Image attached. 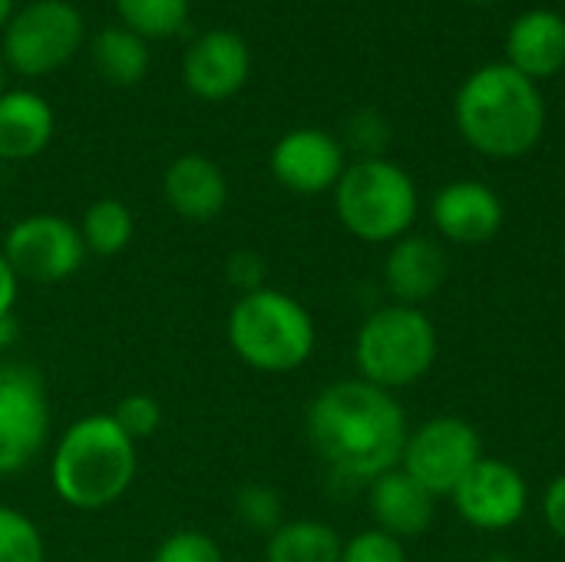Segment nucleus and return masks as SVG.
I'll return each instance as SVG.
<instances>
[{"instance_id": "f8f14e48", "label": "nucleus", "mask_w": 565, "mask_h": 562, "mask_svg": "<svg viewBox=\"0 0 565 562\" xmlns=\"http://www.w3.org/2000/svg\"><path fill=\"white\" fill-rule=\"evenodd\" d=\"M344 169V146L324 129H291L271 149V176L295 195L334 192Z\"/></svg>"}, {"instance_id": "c85d7f7f", "label": "nucleus", "mask_w": 565, "mask_h": 562, "mask_svg": "<svg viewBox=\"0 0 565 562\" xmlns=\"http://www.w3.org/2000/svg\"><path fill=\"white\" fill-rule=\"evenodd\" d=\"M225 282L238 298L268 288V262L252 248H235L225 258Z\"/></svg>"}, {"instance_id": "b1692460", "label": "nucleus", "mask_w": 565, "mask_h": 562, "mask_svg": "<svg viewBox=\"0 0 565 562\" xmlns=\"http://www.w3.org/2000/svg\"><path fill=\"white\" fill-rule=\"evenodd\" d=\"M0 562H46L40 527L10 503H0Z\"/></svg>"}, {"instance_id": "1a4fd4ad", "label": "nucleus", "mask_w": 565, "mask_h": 562, "mask_svg": "<svg viewBox=\"0 0 565 562\" xmlns=\"http://www.w3.org/2000/svg\"><path fill=\"white\" fill-rule=\"evenodd\" d=\"M483 460V441L463 417H430L407 434L401 470L434 497H454L463 477Z\"/></svg>"}, {"instance_id": "2f4dec72", "label": "nucleus", "mask_w": 565, "mask_h": 562, "mask_svg": "<svg viewBox=\"0 0 565 562\" xmlns=\"http://www.w3.org/2000/svg\"><path fill=\"white\" fill-rule=\"evenodd\" d=\"M10 13H13V0H0V26H7Z\"/></svg>"}, {"instance_id": "9d476101", "label": "nucleus", "mask_w": 565, "mask_h": 562, "mask_svg": "<svg viewBox=\"0 0 565 562\" xmlns=\"http://www.w3.org/2000/svg\"><path fill=\"white\" fill-rule=\"evenodd\" d=\"M0 248L17 278L33 285H60L73 278L86 262L79 225L53 212H33L13 222Z\"/></svg>"}, {"instance_id": "393cba45", "label": "nucleus", "mask_w": 565, "mask_h": 562, "mask_svg": "<svg viewBox=\"0 0 565 562\" xmlns=\"http://www.w3.org/2000/svg\"><path fill=\"white\" fill-rule=\"evenodd\" d=\"M232 510H235V520L245 530L262 533L265 540L285 523V503L278 497V490H271L268 484H245V487H238Z\"/></svg>"}, {"instance_id": "72a5a7b5", "label": "nucleus", "mask_w": 565, "mask_h": 562, "mask_svg": "<svg viewBox=\"0 0 565 562\" xmlns=\"http://www.w3.org/2000/svg\"><path fill=\"white\" fill-rule=\"evenodd\" d=\"M3 83H7V76H3V60H0V96H3Z\"/></svg>"}, {"instance_id": "39448f33", "label": "nucleus", "mask_w": 565, "mask_h": 562, "mask_svg": "<svg viewBox=\"0 0 565 562\" xmlns=\"http://www.w3.org/2000/svg\"><path fill=\"white\" fill-rule=\"evenodd\" d=\"M437 361V328L427 318L424 308L407 305H384L371 311L354 338V364L358 378L397 391L417 384L424 374H430Z\"/></svg>"}, {"instance_id": "f03ea898", "label": "nucleus", "mask_w": 565, "mask_h": 562, "mask_svg": "<svg viewBox=\"0 0 565 562\" xmlns=\"http://www.w3.org/2000/svg\"><path fill=\"white\" fill-rule=\"evenodd\" d=\"M454 119L477 152L490 159H516L540 142L546 103L530 76L510 63H490L460 86Z\"/></svg>"}, {"instance_id": "423d86ee", "label": "nucleus", "mask_w": 565, "mask_h": 562, "mask_svg": "<svg viewBox=\"0 0 565 562\" xmlns=\"http://www.w3.org/2000/svg\"><path fill=\"white\" fill-rule=\"evenodd\" d=\"M334 209L354 238L371 245L397 242L417 219V185L391 159H358L334 185Z\"/></svg>"}, {"instance_id": "a878e982", "label": "nucleus", "mask_w": 565, "mask_h": 562, "mask_svg": "<svg viewBox=\"0 0 565 562\" xmlns=\"http://www.w3.org/2000/svg\"><path fill=\"white\" fill-rule=\"evenodd\" d=\"M149 562H225V553L202 530H172Z\"/></svg>"}, {"instance_id": "4468645a", "label": "nucleus", "mask_w": 565, "mask_h": 562, "mask_svg": "<svg viewBox=\"0 0 565 562\" xmlns=\"http://www.w3.org/2000/svg\"><path fill=\"white\" fill-rule=\"evenodd\" d=\"M434 225L447 242L457 245H487L503 229V202L500 195L477 179H457L444 185L430 205Z\"/></svg>"}, {"instance_id": "f704fd0d", "label": "nucleus", "mask_w": 565, "mask_h": 562, "mask_svg": "<svg viewBox=\"0 0 565 562\" xmlns=\"http://www.w3.org/2000/svg\"><path fill=\"white\" fill-rule=\"evenodd\" d=\"M477 3H490V0H477Z\"/></svg>"}, {"instance_id": "9b49d317", "label": "nucleus", "mask_w": 565, "mask_h": 562, "mask_svg": "<svg viewBox=\"0 0 565 562\" xmlns=\"http://www.w3.org/2000/svg\"><path fill=\"white\" fill-rule=\"evenodd\" d=\"M454 507L473 530H510L526 517L530 487L513 464L483 457L454 490Z\"/></svg>"}, {"instance_id": "6e6552de", "label": "nucleus", "mask_w": 565, "mask_h": 562, "mask_svg": "<svg viewBox=\"0 0 565 562\" xmlns=\"http://www.w3.org/2000/svg\"><path fill=\"white\" fill-rule=\"evenodd\" d=\"M50 444V401L43 378L26 364H0V477L36 464Z\"/></svg>"}, {"instance_id": "2eb2a0df", "label": "nucleus", "mask_w": 565, "mask_h": 562, "mask_svg": "<svg viewBox=\"0 0 565 562\" xmlns=\"http://www.w3.org/2000/svg\"><path fill=\"white\" fill-rule=\"evenodd\" d=\"M367 510L374 517V530L404 543L430 530L437 497L427 487H420L407 470L394 467L367 484Z\"/></svg>"}, {"instance_id": "20e7f679", "label": "nucleus", "mask_w": 565, "mask_h": 562, "mask_svg": "<svg viewBox=\"0 0 565 562\" xmlns=\"http://www.w3.org/2000/svg\"><path fill=\"white\" fill-rule=\"evenodd\" d=\"M232 354L262 374H291L315 354L318 328L311 311L278 288H258L235 298L225 318Z\"/></svg>"}, {"instance_id": "412c9836", "label": "nucleus", "mask_w": 565, "mask_h": 562, "mask_svg": "<svg viewBox=\"0 0 565 562\" xmlns=\"http://www.w3.org/2000/svg\"><path fill=\"white\" fill-rule=\"evenodd\" d=\"M93 66L113 86H136L149 70V46L139 33L126 26H109L89 43Z\"/></svg>"}, {"instance_id": "6ab92c4d", "label": "nucleus", "mask_w": 565, "mask_h": 562, "mask_svg": "<svg viewBox=\"0 0 565 562\" xmlns=\"http://www.w3.org/2000/svg\"><path fill=\"white\" fill-rule=\"evenodd\" d=\"M56 129L53 106L30 93L13 89L0 96V162H26L40 156Z\"/></svg>"}, {"instance_id": "c756f323", "label": "nucleus", "mask_w": 565, "mask_h": 562, "mask_svg": "<svg viewBox=\"0 0 565 562\" xmlns=\"http://www.w3.org/2000/svg\"><path fill=\"white\" fill-rule=\"evenodd\" d=\"M543 517L550 523V530L565 543V474H559L550 490H546V500H543Z\"/></svg>"}, {"instance_id": "aec40b11", "label": "nucleus", "mask_w": 565, "mask_h": 562, "mask_svg": "<svg viewBox=\"0 0 565 562\" xmlns=\"http://www.w3.org/2000/svg\"><path fill=\"white\" fill-rule=\"evenodd\" d=\"M344 540L321 520H285L265 540V562H341Z\"/></svg>"}, {"instance_id": "5701e85b", "label": "nucleus", "mask_w": 565, "mask_h": 562, "mask_svg": "<svg viewBox=\"0 0 565 562\" xmlns=\"http://www.w3.org/2000/svg\"><path fill=\"white\" fill-rule=\"evenodd\" d=\"M116 10L126 30L149 40L179 33L189 17V0H116Z\"/></svg>"}, {"instance_id": "ddd939ff", "label": "nucleus", "mask_w": 565, "mask_h": 562, "mask_svg": "<svg viewBox=\"0 0 565 562\" xmlns=\"http://www.w3.org/2000/svg\"><path fill=\"white\" fill-rule=\"evenodd\" d=\"M252 70L248 46L232 30H209L192 40V46L182 56V79L185 86L209 103L232 99Z\"/></svg>"}, {"instance_id": "bb28decb", "label": "nucleus", "mask_w": 565, "mask_h": 562, "mask_svg": "<svg viewBox=\"0 0 565 562\" xmlns=\"http://www.w3.org/2000/svg\"><path fill=\"white\" fill-rule=\"evenodd\" d=\"M109 417L119 424V431L129 437V441H146L159 431L162 424V407L152 394H126L113 411Z\"/></svg>"}, {"instance_id": "7ed1b4c3", "label": "nucleus", "mask_w": 565, "mask_h": 562, "mask_svg": "<svg viewBox=\"0 0 565 562\" xmlns=\"http://www.w3.org/2000/svg\"><path fill=\"white\" fill-rule=\"evenodd\" d=\"M139 470L136 441H129L109 414L73 421L50 454L53 494L79 513H99L119 503Z\"/></svg>"}, {"instance_id": "f257e3e1", "label": "nucleus", "mask_w": 565, "mask_h": 562, "mask_svg": "<svg viewBox=\"0 0 565 562\" xmlns=\"http://www.w3.org/2000/svg\"><path fill=\"white\" fill-rule=\"evenodd\" d=\"M305 434L334 480L367 487L381 474L401 467L411 431L407 414L391 391L348 378L315 394L305 414Z\"/></svg>"}, {"instance_id": "f3484780", "label": "nucleus", "mask_w": 565, "mask_h": 562, "mask_svg": "<svg viewBox=\"0 0 565 562\" xmlns=\"http://www.w3.org/2000/svg\"><path fill=\"white\" fill-rule=\"evenodd\" d=\"M162 195L179 219H185L192 225H205L225 212L228 182H225V172L218 169V162H212L209 156H199V152H185L169 162V169L162 176Z\"/></svg>"}, {"instance_id": "cd10ccee", "label": "nucleus", "mask_w": 565, "mask_h": 562, "mask_svg": "<svg viewBox=\"0 0 565 562\" xmlns=\"http://www.w3.org/2000/svg\"><path fill=\"white\" fill-rule=\"evenodd\" d=\"M341 562H407V550L401 540H394L381 530H364L344 543Z\"/></svg>"}, {"instance_id": "473e14b6", "label": "nucleus", "mask_w": 565, "mask_h": 562, "mask_svg": "<svg viewBox=\"0 0 565 562\" xmlns=\"http://www.w3.org/2000/svg\"><path fill=\"white\" fill-rule=\"evenodd\" d=\"M483 562H516L513 556H507V553H493V556H487Z\"/></svg>"}, {"instance_id": "4be33fe9", "label": "nucleus", "mask_w": 565, "mask_h": 562, "mask_svg": "<svg viewBox=\"0 0 565 562\" xmlns=\"http://www.w3.org/2000/svg\"><path fill=\"white\" fill-rule=\"evenodd\" d=\"M79 235L86 245V255L113 258L129 248L136 235V219L132 209L122 199H96L86 205L79 219Z\"/></svg>"}, {"instance_id": "dca6fc26", "label": "nucleus", "mask_w": 565, "mask_h": 562, "mask_svg": "<svg viewBox=\"0 0 565 562\" xmlns=\"http://www.w3.org/2000/svg\"><path fill=\"white\" fill-rule=\"evenodd\" d=\"M447 252L427 235H404L391 245L384 262V288L394 305L424 308L447 282Z\"/></svg>"}, {"instance_id": "c9c22d12", "label": "nucleus", "mask_w": 565, "mask_h": 562, "mask_svg": "<svg viewBox=\"0 0 565 562\" xmlns=\"http://www.w3.org/2000/svg\"><path fill=\"white\" fill-rule=\"evenodd\" d=\"M563 255H565V238H563Z\"/></svg>"}, {"instance_id": "a211bd4d", "label": "nucleus", "mask_w": 565, "mask_h": 562, "mask_svg": "<svg viewBox=\"0 0 565 562\" xmlns=\"http://www.w3.org/2000/svg\"><path fill=\"white\" fill-rule=\"evenodd\" d=\"M507 63L523 76L546 79L565 66V17L556 10H526L507 33Z\"/></svg>"}, {"instance_id": "0eeeda50", "label": "nucleus", "mask_w": 565, "mask_h": 562, "mask_svg": "<svg viewBox=\"0 0 565 562\" xmlns=\"http://www.w3.org/2000/svg\"><path fill=\"white\" fill-rule=\"evenodd\" d=\"M83 43L79 10L66 0H33L3 26V63L20 76L60 70Z\"/></svg>"}, {"instance_id": "7c9ffc66", "label": "nucleus", "mask_w": 565, "mask_h": 562, "mask_svg": "<svg viewBox=\"0 0 565 562\" xmlns=\"http://www.w3.org/2000/svg\"><path fill=\"white\" fill-rule=\"evenodd\" d=\"M17 291H20V278H17V272L10 268V262H7V255L0 248V321L3 318H13Z\"/></svg>"}]
</instances>
